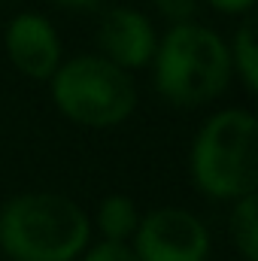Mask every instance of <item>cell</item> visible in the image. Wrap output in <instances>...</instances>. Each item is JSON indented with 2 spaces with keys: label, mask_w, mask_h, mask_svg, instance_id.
Returning a JSON list of instances; mask_svg holds the SVG:
<instances>
[{
  "label": "cell",
  "mask_w": 258,
  "mask_h": 261,
  "mask_svg": "<svg viewBox=\"0 0 258 261\" xmlns=\"http://www.w3.org/2000/svg\"><path fill=\"white\" fill-rule=\"evenodd\" d=\"M85 261H140L137 258V252L131 249L128 243H110V240H104L100 246H94Z\"/></svg>",
  "instance_id": "obj_11"
},
{
  "label": "cell",
  "mask_w": 258,
  "mask_h": 261,
  "mask_svg": "<svg viewBox=\"0 0 258 261\" xmlns=\"http://www.w3.org/2000/svg\"><path fill=\"white\" fill-rule=\"evenodd\" d=\"M192 176L210 197H249L258 186V125L246 110L216 113L197 134Z\"/></svg>",
  "instance_id": "obj_3"
},
{
  "label": "cell",
  "mask_w": 258,
  "mask_h": 261,
  "mask_svg": "<svg viewBox=\"0 0 258 261\" xmlns=\"http://www.w3.org/2000/svg\"><path fill=\"white\" fill-rule=\"evenodd\" d=\"M137 258L140 261H203L210 234L203 222L186 210H155L137 225Z\"/></svg>",
  "instance_id": "obj_5"
},
{
  "label": "cell",
  "mask_w": 258,
  "mask_h": 261,
  "mask_svg": "<svg viewBox=\"0 0 258 261\" xmlns=\"http://www.w3.org/2000/svg\"><path fill=\"white\" fill-rule=\"evenodd\" d=\"M231 67H237L243 85L249 91L258 88V46H255V21H243L237 37H234V52H231Z\"/></svg>",
  "instance_id": "obj_10"
},
{
  "label": "cell",
  "mask_w": 258,
  "mask_h": 261,
  "mask_svg": "<svg viewBox=\"0 0 258 261\" xmlns=\"http://www.w3.org/2000/svg\"><path fill=\"white\" fill-rule=\"evenodd\" d=\"M55 3H64V6H76V9H94V6H100L104 0H55Z\"/></svg>",
  "instance_id": "obj_14"
},
{
  "label": "cell",
  "mask_w": 258,
  "mask_h": 261,
  "mask_svg": "<svg viewBox=\"0 0 258 261\" xmlns=\"http://www.w3.org/2000/svg\"><path fill=\"white\" fill-rule=\"evenodd\" d=\"M255 0H210V6H216L219 12H246L252 9Z\"/></svg>",
  "instance_id": "obj_13"
},
{
  "label": "cell",
  "mask_w": 258,
  "mask_h": 261,
  "mask_svg": "<svg viewBox=\"0 0 258 261\" xmlns=\"http://www.w3.org/2000/svg\"><path fill=\"white\" fill-rule=\"evenodd\" d=\"M6 52L12 64L31 79H52L61 67V43L55 28L34 12L12 18L6 28Z\"/></svg>",
  "instance_id": "obj_6"
},
{
  "label": "cell",
  "mask_w": 258,
  "mask_h": 261,
  "mask_svg": "<svg viewBox=\"0 0 258 261\" xmlns=\"http://www.w3.org/2000/svg\"><path fill=\"white\" fill-rule=\"evenodd\" d=\"M231 237L246 261H258V213L255 195L240 197L231 213Z\"/></svg>",
  "instance_id": "obj_9"
},
{
  "label": "cell",
  "mask_w": 258,
  "mask_h": 261,
  "mask_svg": "<svg viewBox=\"0 0 258 261\" xmlns=\"http://www.w3.org/2000/svg\"><path fill=\"white\" fill-rule=\"evenodd\" d=\"M231 52L203 24H176L155 49V85L176 107H197L225 91Z\"/></svg>",
  "instance_id": "obj_2"
},
{
  "label": "cell",
  "mask_w": 258,
  "mask_h": 261,
  "mask_svg": "<svg viewBox=\"0 0 258 261\" xmlns=\"http://www.w3.org/2000/svg\"><path fill=\"white\" fill-rule=\"evenodd\" d=\"M88 243L85 213L61 195H21L0 213V246L15 261H73Z\"/></svg>",
  "instance_id": "obj_1"
},
{
  "label": "cell",
  "mask_w": 258,
  "mask_h": 261,
  "mask_svg": "<svg viewBox=\"0 0 258 261\" xmlns=\"http://www.w3.org/2000/svg\"><path fill=\"white\" fill-rule=\"evenodd\" d=\"M155 6L164 18H170L176 24H189V18L197 9V0H155Z\"/></svg>",
  "instance_id": "obj_12"
},
{
  "label": "cell",
  "mask_w": 258,
  "mask_h": 261,
  "mask_svg": "<svg viewBox=\"0 0 258 261\" xmlns=\"http://www.w3.org/2000/svg\"><path fill=\"white\" fill-rule=\"evenodd\" d=\"M97 43L107 55V61L116 67H143L155 58V31L146 15L116 6L107 9L97 28Z\"/></svg>",
  "instance_id": "obj_7"
},
{
  "label": "cell",
  "mask_w": 258,
  "mask_h": 261,
  "mask_svg": "<svg viewBox=\"0 0 258 261\" xmlns=\"http://www.w3.org/2000/svg\"><path fill=\"white\" fill-rule=\"evenodd\" d=\"M55 107L85 128H113L134 113L137 91L122 67L97 55L73 58L52 76Z\"/></svg>",
  "instance_id": "obj_4"
},
{
  "label": "cell",
  "mask_w": 258,
  "mask_h": 261,
  "mask_svg": "<svg viewBox=\"0 0 258 261\" xmlns=\"http://www.w3.org/2000/svg\"><path fill=\"white\" fill-rule=\"evenodd\" d=\"M100 231L110 243H125V237H131L137 231V210H134V200L125 195H113L104 200L100 206Z\"/></svg>",
  "instance_id": "obj_8"
}]
</instances>
